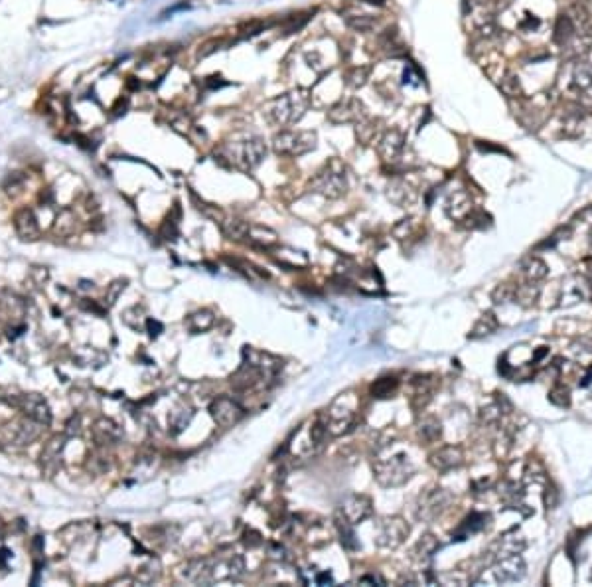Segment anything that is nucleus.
I'll return each mask as SVG.
<instances>
[{
	"mask_svg": "<svg viewBox=\"0 0 592 587\" xmlns=\"http://www.w3.org/2000/svg\"><path fill=\"white\" fill-rule=\"evenodd\" d=\"M318 136L312 131L300 129H280L273 136V151L280 156H304L316 149Z\"/></svg>",
	"mask_w": 592,
	"mask_h": 587,
	"instance_id": "nucleus-4",
	"label": "nucleus"
},
{
	"mask_svg": "<svg viewBox=\"0 0 592 587\" xmlns=\"http://www.w3.org/2000/svg\"><path fill=\"white\" fill-rule=\"evenodd\" d=\"M417 548L420 550V556H432V552L439 548V542L434 540V536H425V538L420 540L419 546Z\"/></svg>",
	"mask_w": 592,
	"mask_h": 587,
	"instance_id": "nucleus-40",
	"label": "nucleus"
},
{
	"mask_svg": "<svg viewBox=\"0 0 592 587\" xmlns=\"http://www.w3.org/2000/svg\"><path fill=\"white\" fill-rule=\"evenodd\" d=\"M487 520H490L487 514H482V512H472L468 518L460 524V528H458V532L454 534V538L464 540L468 534H476V532H480V530L486 526Z\"/></svg>",
	"mask_w": 592,
	"mask_h": 587,
	"instance_id": "nucleus-26",
	"label": "nucleus"
},
{
	"mask_svg": "<svg viewBox=\"0 0 592 587\" xmlns=\"http://www.w3.org/2000/svg\"><path fill=\"white\" fill-rule=\"evenodd\" d=\"M8 558H10V552L6 548H2L0 550V568H4V566H6V562H8Z\"/></svg>",
	"mask_w": 592,
	"mask_h": 587,
	"instance_id": "nucleus-43",
	"label": "nucleus"
},
{
	"mask_svg": "<svg viewBox=\"0 0 592 587\" xmlns=\"http://www.w3.org/2000/svg\"><path fill=\"white\" fill-rule=\"evenodd\" d=\"M344 18L345 24L352 30H355V32H369V30L375 28V24H377V20L373 18V16H369V14H357V12H354V14H345Z\"/></svg>",
	"mask_w": 592,
	"mask_h": 587,
	"instance_id": "nucleus-32",
	"label": "nucleus"
},
{
	"mask_svg": "<svg viewBox=\"0 0 592 587\" xmlns=\"http://www.w3.org/2000/svg\"><path fill=\"white\" fill-rule=\"evenodd\" d=\"M574 36H576V26H574L573 18H571L569 14H561V16L557 18V22H555L553 42L557 46L564 48V46L571 44V40H573Z\"/></svg>",
	"mask_w": 592,
	"mask_h": 587,
	"instance_id": "nucleus-23",
	"label": "nucleus"
},
{
	"mask_svg": "<svg viewBox=\"0 0 592 587\" xmlns=\"http://www.w3.org/2000/svg\"><path fill=\"white\" fill-rule=\"evenodd\" d=\"M210 412L213 422L221 427H233L241 422V417L245 414L243 407L230 395H221L218 400H213L210 405Z\"/></svg>",
	"mask_w": 592,
	"mask_h": 587,
	"instance_id": "nucleus-9",
	"label": "nucleus"
},
{
	"mask_svg": "<svg viewBox=\"0 0 592 587\" xmlns=\"http://www.w3.org/2000/svg\"><path fill=\"white\" fill-rule=\"evenodd\" d=\"M365 117V107L360 99L355 97H348V99H340L336 105L330 107L328 111V121L334 125H348V123H357L360 119Z\"/></svg>",
	"mask_w": 592,
	"mask_h": 587,
	"instance_id": "nucleus-8",
	"label": "nucleus"
},
{
	"mask_svg": "<svg viewBox=\"0 0 592 587\" xmlns=\"http://www.w3.org/2000/svg\"><path fill=\"white\" fill-rule=\"evenodd\" d=\"M497 87H499V91L506 97H509V99H519V97L523 95L521 79H519V76H516L514 71H506V74L502 76V79L497 81Z\"/></svg>",
	"mask_w": 592,
	"mask_h": 587,
	"instance_id": "nucleus-27",
	"label": "nucleus"
},
{
	"mask_svg": "<svg viewBox=\"0 0 592 587\" xmlns=\"http://www.w3.org/2000/svg\"><path fill=\"white\" fill-rule=\"evenodd\" d=\"M419 434L422 439H427V441H437L440 437V434H442V429H440V422L439 419H434V417H427L422 424H420V429Z\"/></svg>",
	"mask_w": 592,
	"mask_h": 587,
	"instance_id": "nucleus-34",
	"label": "nucleus"
},
{
	"mask_svg": "<svg viewBox=\"0 0 592 587\" xmlns=\"http://www.w3.org/2000/svg\"><path fill=\"white\" fill-rule=\"evenodd\" d=\"M389 198L399 206H407V204H413L417 200V190L413 188L411 184H407V180H395L389 186Z\"/></svg>",
	"mask_w": 592,
	"mask_h": 587,
	"instance_id": "nucleus-25",
	"label": "nucleus"
},
{
	"mask_svg": "<svg viewBox=\"0 0 592 587\" xmlns=\"http://www.w3.org/2000/svg\"><path fill=\"white\" fill-rule=\"evenodd\" d=\"M472 212H474V208H472V200H470V194L466 190L450 194L449 202H446V214L452 220L464 221Z\"/></svg>",
	"mask_w": 592,
	"mask_h": 587,
	"instance_id": "nucleus-20",
	"label": "nucleus"
},
{
	"mask_svg": "<svg viewBox=\"0 0 592 587\" xmlns=\"http://www.w3.org/2000/svg\"><path fill=\"white\" fill-rule=\"evenodd\" d=\"M490 571H492V579L496 583L517 581V579L523 578V574H526V564H523V559L519 558L517 554H509V556H504V558H497L494 568L490 569Z\"/></svg>",
	"mask_w": 592,
	"mask_h": 587,
	"instance_id": "nucleus-10",
	"label": "nucleus"
},
{
	"mask_svg": "<svg viewBox=\"0 0 592 587\" xmlns=\"http://www.w3.org/2000/svg\"><path fill=\"white\" fill-rule=\"evenodd\" d=\"M146 330H148V335H150V337L156 338L158 335H160V330H162V325H160L158 320L148 318V320H146Z\"/></svg>",
	"mask_w": 592,
	"mask_h": 587,
	"instance_id": "nucleus-42",
	"label": "nucleus"
},
{
	"mask_svg": "<svg viewBox=\"0 0 592 587\" xmlns=\"http://www.w3.org/2000/svg\"><path fill=\"white\" fill-rule=\"evenodd\" d=\"M14 230L18 233L20 240L24 241H34L38 240L40 236V226H38V218L34 210L30 208H22L16 212L14 216Z\"/></svg>",
	"mask_w": 592,
	"mask_h": 587,
	"instance_id": "nucleus-16",
	"label": "nucleus"
},
{
	"mask_svg": "<svg viewBox=\"0 0 592 587\" xmlns=\"http://www.w3.org/2000/svg\"><path fill=\"white\" fill-rule=\"evenodd\" d=\"M310 107V93L306 89H292L273 99L265 109L268 123L275 127H292L306 115Z\"/></svg>",
	"mask_w": 592,
	"mask_h": 587,
	"instance_id": "nucleus-2",
	"label": "nucleus"
},
{
	"mask_svg": "<svg viewBox=\"0 0 592 587\" xmlns=\"http://www.w3.org/2000/svg\"><path fill=\"white\" fill-rule=\"evenodd\" d=\"M521 273H523V277H526L529 283H537V281L547 277L549 269H547V263L539 260V257H529L527 261H523Z\"/></svg>",
	"mask_w": 592,
	"mask_h": 587,
	"instance_id": "nucleus-28",
	"label": "nucleus"
},
{
	"mask_svg": "<svg viewBox=\"0 0 592 587\" xmlns=\"http://www.w3.org/2000/svg\"><path fill=\"white\" fill-rule=\"evenodd\" d=\"M405 151V135L399 129H389L377 139V153L385 163H397Z\"/></svg>",
	"mask_w": 592,
	"mask_h": 587,
	"instance_id": "nucleus-14",
	"label": "nucleus"
},
{
	"mask_svg": "<svg viewBox=\"0 0 592 587\" xmlns=\"http://www.w3.org/2000/svg\"><path fill=\"white\" fill-rule=\"evenodd\" d=\"M409 536V526L401 518H385L379 524V534L377 542L385 548H397Z\"/></svg>",
	"mask_w": 592,
	"mask_h": 587,
	"instance_id": "nucleus-12",
	"label": "nucleus"
},
{
	"mask_svg": "<svg viewBox=\"0 0 592 587\" xmlns=\"http://www.w3.org/2000/svg\"><path fill=\"white\" fill-rule=\"evenodd\" d=\"M543 502L547 508H557V504H559V491H557V487H553V484H547V489H545V494H543Z\"/></svg>",
	"mask_w": 592,
	"mask_h": 587,
	"instance_id": "nucleus-41",
	"label": "nucleus"
},
{
	"mask_svg": "<svg viewBox=\"0 0 592 587\" xmlns=\"http://www.w3.org/2000/svg\"><path fill=\"white\" fill-rule=\"evenodd\" d=\"M16 409L22 412V415H26L30 419L38 422L42 425H49L52 422V409H49L48 400L40 394H22L20 404Z\"/></svg>",
	"mask_w": 592,
	"mask_h": 587,
	"instance_id": "nucleus-11",
	"label": "nucleus"
},
{
	"mask_svg": "<svg viewBox=\"0 0 592 587\" xmlns=\"http://www.w3.org/2000/svg\"><path fill=\"white\" fill-rule=\"evenodd\" d=\"M61 451H64V439L61 437H54L52 441L46 443L44 451L40 455V463H42V469L48 475H54L59 469Z\"/></svg>",
	"mask_w": 592,
	"mask_h": 587,
	"instance_id": "nucleus-21",
	"label": "nucleus"
},
{
	"mask_svg": "<svg viewBox=\"0 0 592 587\" xmlns=\"http://www.w3.org/2000/svg\"><path fill=\"white\" fill-rule=\"evenodd\" d=\"M592 89V64L584 59H574L569 66V91L574 95H583Z\"/></svg>",
	"mask_w": 592,
	"mask_h": 587,
	"instance_id": "nucleus-15",
	"label": "nucleus"
},
{
	"mask_svg": "<svg viewBox=\"0 0 592 587\" xmlns=\"http://www.w3.org/2000/svg\"><path fill=\"white\" fill-rule=\"evenodd\" d=\"M275 257H277V261L280 263V265H285V267H292V269H296V267H302V265L308 263V257H306L304 253H302V251H295V250H280Z\"/></svg>",
	"mask_w": 592,
	"mask_h": 587,
	"instance_id": "nucleus-33",
	"label": "nucleus"
},
{
	"mask_svg": "<svg viewBox=\"0 0 592 587\" xmlns=\"http://www.w3.org/2000/svg\"><path fill=\"white\" fill-rule=\"evenodd\" d=\"M367 77H369V68H355L354 71L348 74V83L352 87H362L367 81Z\"/></svg>",
	"mask_w": 592,
	"mask_h": 587,
	"instance_id": "nucleus-38",
	"label": "nucleus"
},
{
	"mask_svg": "<svg viewBox=\"0 0 592 587\" xmlns=\"http://www.w3.org/2000/svg\"><path fill=\"white\" fill-rule=\"evenodd\" d=\"M375 479L381 482L383 487H397L403 484L411 477V463L405 455H389V457H379L373 465Z\"/></svg>",
	"mask_w": 592,
	"mask_h": 587,
	"instance_id": "nucleus-6",
	"label": "nucleus"
},
{
	"mask_svg": "<svg viewBox=\"0 0 592 587\" xmlns=\"http://www.w3.org/2000/svg\"><path fill=\"white\" fill-rule=\"evenodd\" d=\"M355 417V397L352 394H342L336 400L330 412H328V431L332 435L344 434L350 425L354 424Z\"/></svg>",
	"mask_w": 592,
	"mask_h": 587,
	"instance_id": "nucleus-7",
	"label": "nucleus"
},
{
	"mask_svg": "<svg viewBox=\"0 0 592 587\" xmlns=\"http://www.w3.org/2000/svg\"><path fill=\"white\" fill-rule=\"evenodd\" d=\"M124 287H126V279H117L111 287H109V291H107V305L111 307V305H115V301L119 298V295L123 293Z\"/></svg>",
	"mask_w": 592,
	"mask_h": 587,
	"instance_id": "nucleus-39",
	"label": "nucleus"
},
{
	"mask_svg": "<svg viewBox=\"0 0 592 587\" xmlns=\"http://www.w3.org/2000/svg\"><path fill=\"white\" fill-rule=\"evenodd\" d=\"M377 133H379L377 121H375V119H369L367 115L355 123V135H357V139L362 141L363 145H369V143H373V141L377 139Z\"/></svg>",
	"mask_w": 592,
	"mask_h": 587,
	"instance_id": "nucleus-30",
	"label": "nucleus"
},
{
	"mask_svg": "<svg viewBox=\"0 0 592 587\" xmlns=\"http://www.w3.org/2000/svg\"><path fill=\"white\" fill-rule=\"evenodd\" d=\"M215 156L227 166L239 170H253L267 156V145L261 136H247V139L223 143L215 151Z\"/></svg>",
	"mask_w": 592,
	"mask_h": 587,
	"instance_id": "nucleus-1",
	"label": "nucleus"
},
{
	"mask_svg": "<svg viewBox=\"0 0 592 587\" xmlns=\"http://www.w3.org/2000/svg\"><path fill=\"white\" fill-rule=\"evenodd\" d=\"M591 250H592V238H591Z\"/></svg>",
	"mask_w": 592,
	"mask_h": 587,
	"instance_id": "nucleus-45",
	"label": "nucleus"
},
{
	"mask_svg": "<svg viewBox=\"0 0 592 587\" xmlns=\"http://www.w3.org/2000/svg\"><path fill=\"white\" fill-rule=\"evenodd\" d=\"M91 435H93V441L97 445H115V443L121 441L123 437V429L113 422V419H107V417H101L97 419L93 427H91Z\"/></svg>",
	"mask_w": 592,
	"mask_h": 587,
	"instance_id": "nucleus-17",
	"label": "nucleus"
},
{
	"mask_svg": "<svg viewBox=\"0 0 592 587\" xmlns=\"http://www.w3.org/2000/svg\"><path fill=\"white\" fill-rule=\"evenodd\" d=\"M581 4H584V6L592 12V0H581Z\"/></svg>",
	"mask_w": 592,
	"mask_h": 587,
	"instance_id": "nucleus-44",
	"label": "nucleus"
},
{
	"mask_svg": "<svg viewBox=\"0 0 592 587\" xmlns=\"http://www.w3.org/2000/svg\"><path fill=\"white\" fill-rule=\"evenodd\" d=\"M213 322H215V317L211 315L210 310H198V313L190 315L188 320H186V325H188L191 332H203V330L213 327Z\"/></svg>",
	"mask_w": 592,
	"mask_h": 587,
	"instance_id": "nucleus-31",
	"label": "nucleus"
},
{
	"mask_svg": "<svg viewBox=\"0 0 592 587\" xmlns=\"http://www.w3.org/2000/svg\"><path fill=\"white\" fill-rule=\"evenodd\" d=\"M372 501L363 494H354L345 501L344 508H342V514L345 518L350 520L352 524H360L365 518L372 516Z\"/></svg>",
	"mask_w": 592,
	"mask_h": 587,
	"instance_id": "nucleus-19",
	"label": "nucleus"
},
{
	"mask_svg": "<svg viewBox=\"0 0 592 587\" xmlns=\"http://www.w3.org/2000/svg\"><path fill=\"white\" fill-rule=\"evenodd\" d=\"M464 463V455H462V449L460 447H454V445H446L442 447L439 451H434L430 455V465L437 469V471H450V469H456Z\"/></svg>",
	"mask_w": 592,
	"mask_h": 587,
	"instance_id": "nucleus-18",
	"label": "nucleus"
},
{
	"mask_svg": "<svg viewBox=\"0 0 592 587\" xmlns=\"http://www.w3.org/2000/svg\"><path fill=\"white\" fill-rule=\"evenodd\" d=\"M450 502V494L442 489H432V491L425 492L419 501V518L422 520H432L437 518L439 514L446 511Z\"/></svg>",
	"mask_w": 592,
	"mask_h": 587,
	"instance_id": "nucleus-13",
	"label": "nucleus"
},
{
	"mask_svg": "<svg viewBox=\"0 0 592 587\" xmlns=\"http://www.w3.org/2000/svg\"><path fill=\"white\" fill-rule=\"evenodd\" d=\"M549 402L553 405H557V407H569L571 405V392H569V388L563 384H557L549 392Z\"/></svg>",
	"mask_w": 592,
	"mask_h": 587,
	"instance_id": "nucleus-35",
	"label": "nucleus"
},
{
	"mask_svg": "<svg viewBox=\"0 0 592 587\" xmlns=\"http://www.w3.org/2000/svg\"><path fill=\"white\" fill-rule=\"evenodd\" d=\"M308 188L314 194H320L324 198H340L348 190V173L342 161L332 158L330 163H326L318 173L312 176V180L308 184Z\"/></svg>",
	"mask_w": 592,
	"mask_h": 587,
	"instance_id": "nucleus-3",
	"label": "nucleus"
},
{
	"mask_svg": "<svg viewBox=\"0 0 592 587\" xmlns=\"http://www.w3.org/2000/svg\"><path fill=\"white\" fill-rule=\"evenodd\" d=\"M497 327H499V322H497L496 315H494V313H484V315L476 320L474 328L470 330V338L487 337V335L496 332Z\"/></svg>",
	"mask_w": 592,
	"mask_h": 587,
	"instance_id": "nucleus-29",
	"label": "nucleus"
},
{
	"mask_svg": "<svg viewBox=\"0 0 592 587\" xmlns=\"http://www.w3.org/2000/svg\"><path fill=\"white\" fill-rule=\"evenodd\" d=\"M44 425L30 419V417H20V419H12L6 422L4 425H0V445L6 447H26L30 443H34L42 435Z\"/></svg>",
	"mask_w": 592,
	"mask_h": 587,
	"instance_id": "nucleus-5",
	"label": "nucleus"
},
{
	"mask_svg": "<svg viewBox=\"0 0 592 587\" xmlns=\"http://www.w3.org/2000/svg\"><path fill=\"white\" fill-rule=\"evenodd\" d=\"M245 240L255 243V245H261V248H273V245L278 243V236L277 231L268 230L265 226H251L249 223V231Z\"/></svg>",
	"mask_w": 592,
	"mask_h": 587,
	"instance_id": "nucleus-24",
	"label": "nucleus"
},
{
	"mask_svg": "<svg viewBox=\"0 0 592 587\" xmlns=\"http://www.w3.org/2000/svg\"><path fill=\"white\" fill-rule=\"evenodd\" d=\"M397 384H399L397 378H381L372 385V392L375 397H389L395 392Z\"/></svg>",
	"mask_w": 592,
	"mask_h": 587,
	"instance_id": "nucleus-36",
	"label": "nucleus"
},
{
	"mask_svg": "<svg viewBox=\"0 0 592 587\" xmlns=\"http://www.w3.org/2000/svg\"><path fill=\"white\" fill-rule=\"evenodd\" d=\"M514 297H516V285H509V283L497 285L496 291L492 293V298H494V303H497V305L509 303V301H514Z\"/></svg>",
	"mask_w": 592,
	"mask_h": 587,
	"instance_id": "nucleus-37",
	"label": "nucleus"
},
{
	"mask_svg": "<svg viewBox=\"0 0 592 587\" xmlns=\"http://www.w3.org/2000/svg\"><path fill=\"white\" fill-rule=\"evenodd\" d=\"M591 297V285L584 277H574L567 285H563V303L564 305H574L579 301Z\"/></svg>",
	"mask_w": 592,
	"mask_h": 587,
	"instance_id": "nucleus-22",
	"label": "nucleus"
}]
</instances>
